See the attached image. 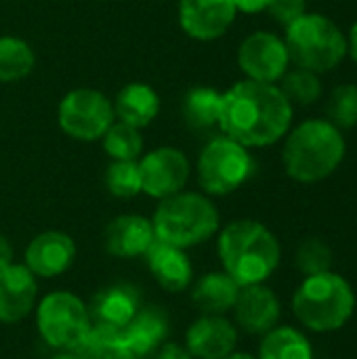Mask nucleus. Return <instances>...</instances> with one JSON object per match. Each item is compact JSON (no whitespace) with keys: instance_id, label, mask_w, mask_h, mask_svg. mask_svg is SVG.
<instances>
[{"instance_id":"obj_1","label":"nucleus","mask_w":357,"mask_h":359,"mask_svg":"<svg viewBox=\"0 0 357 359\" xmlns=\"http://www.w3.org/2000/svg\"><path fill=\"white\" fill-rule=\"evenodd\" d=\"M290 122L292 103L276 84L242 80L221 95L219 128L244 147H265L280 141Z\"/></svg>"},{"instance_id":"obj_2","label":"nucleus","mask_w":357,"mask_h":359,"mask_svg":"<svg viewBox=\"0 0 357 359\" xmlns=\"http://www.w3.org/2000/svg\"><path fill=\"white\" fill-rule=\"evenodd\" d=\"M217 255L223 271L244 288L265 284L276 273L282 248L269 227L252 219H238L219 231Z\"/></svg>"},{"instance_id":"obj_3","label":"nucleus","mask_w":357,"mask_h":359,"mask_svg":"<svg viewBox=\"0 0 357 359\" xmlns=\"http://www.w3.org/2000/svg\"><path fill=\"white\" fill-rule=\"evenodd\" d=\"M347 151L343 133L328 120H307L290 130L282 160L286 175L299 183H320L343 162Z\"/></svg>"},{"instance_id":"obj_4","label":"nucleus","mask_w":357,"mask_h":359,"mask_svg":"<svg viewBox=\"0 0 357 359\" xmlns=\"http://www.w3.org/2000/svg\"><path fill=\"white\" fill-rule=\"evenodd\" d=\"M356 311L351 284L330 271L307 276L292 294V313L299 324L316 334L341 330Z\"/></svg>"},{"instance_id":"obj_5","label":"nucleus","mask_w":357,"mask_h":359,"mask_svg":"<svg viewBox=\"0 0 357 359\" xmlns=\"http://www.w3.org/2000/svg\"><path fill=\"white\" fill-rule=\"evenodd\" d=\"M151 225L158 240L187 250L210 240L219 231L221 217L210 198L196 191H179L160 200Z\"/></svg>"},{"instance_id":"obj_6","label":"nucleus","mask_w":357,"mask_h":359,"mask_svg":"<svg viewBox=\"0 0 357 359\" xmlns=\"http://www.w3.org/2000/svg\"><path fill=\"white\" fill-rule=\"evenodd\" d=\"M288 59L314 74L335 69L347 55V38L341 27L320 13H305L286 27Z\"/></svg>"},{"instance_id":"obj_7","label":"nucleus","mask_w":357,"mask_h":359,"mask_svg":"<svg viewBox=\"0 0 357 359\" xmlns=\"http://www.w3.org/2000/svg\"><path fill=\"white\" fill-rule=\"evenodd\" d=\"M93 322L86 303L69 290H53L36 303L40 339L57 351H74L88 334Z\"/></svg>"},{"instance_id":"obj_8","label":"nucleus","mask_w":357,"mask_h":359,"mask_svg":"<svg viewBox=\"0 0 357 359\" xmlns=\"http://www.w3.org/2000/svg\"><path fill=\"white\" fill-rule=\"evenodd\" d=\"M252 170L248 147L225 135L208 141L198 158V183L208 196L234 194L250 179Z\"/></svg>"},{"instance_id":"obj_9","label":"nucleus","mask_w":357,"mask_h":359,"mask_svg":"<svg viewBox=\"0 0 357 359\" xmlns=\"http://www.w3.org/2000/svg\"><path fill=\"white\" fill-rule=\"evenodd\" d=\"M114 118L112 101L93 88H76L59 103V126L76 141L103 139Z\"/></svg>"},{"instance_id":"obj_10","label":"nucleus","mask_w":357,"mask_h":359,"mask_svg":"<svg viewBox=\"0 0 357 359\" xmlns=\"http://www.w3.org/2000/svg\"><path fill=\"white\" fill-rule=\"evenodd\" d=\"M189 160L177 147H158L141 158V191L149 198L164 200L170 198L187 185Z\"/></svg>"},{"instance_id":"obj_11","label":"nucleus","mask_w":357,"mask_h":359,"mask_svg":"<svg viewBox=\"0 0 357 359\" xmlns=\"http://www.w3.org/2000/svg\"><path fill=\"white\" fill-rule=\"evenodd\" d=\"M288 50L282 38L271 32H255L238 48V65L255 82H278L288 69Z\"/></svg>"},{"instance_id":"obj_12","label":"nucleus","mask_w":357,"mask_h":359,"mask_svg":"<svg viewBox=\"0 0 357 359\" xmlns=\"http://www.w3.org/2000/svg\"><path fill=\"white\" fill-rule=\"evenodd\" d=\"M76 261V242L72 236L48 229L29 240L23 252V265L36 278H57L63 276Z\"/></svg>"},{"instance_id":"obj_13","label":"nucleus","mask_w":357,"mask_h":359,"mask_svg":"<svg viewBox=\"0 0 357 359\" xmlns=\"http://www.w3.org/2000/svg\"><path fill=\"white\" fill-rule=\"evenodd\" d=\"M236 326L246 334L263 337L274 330L282 316V305L278 294L265 284H252L240 288L238 301L234 305Z\"/></svg>"},{"instance_id":"obj_14","label":"nucleus","mask_w":357,"mask_h":359,"mask_svg":"<svg viewBox=\"0 0 357 359\" xmlns=\"http://www.w3.org/2000/svg\"><path fill=\"white\" fill-rule=\"evenodd\" d=\"M234 0H181L179 23L189 38L208 42L221 38L236 19Z\"/></svg>"},{"instance_id":"obj_15","label":"nucleus","mask_w":357,"mask_h":359,"mask_svg":"<svg viewBox=\"0 0 357 359\" xmlns=\"http://www.w3.org/2000/svg\"><path fill=\"white\" fill-rule=\"evenodd\" d=\"M170 318L166 309L158 305L143 307L120 330L122 343L133 359H151L164 343H168Z\"/></svg>"},{"instance_id":"obj_16","label":"nucleus","mask_w":357,"mask_h":359,"mask_svg":"<svg viewBox=\"0 0 357 359\" xmlns=\"http://www.w3.org/2000/svg\"><path fill=\"white\" fill-rule=\"evenodd\" d=\"M238 326L225 316H200L185 332V349L194 359H223L236 351Z\"/></svg>"},{"instance_id":"obj_17","label":"nucleus","mask_w":357,"mask_h":359,"mask_svg":"<svg viewBox=\"0 0 357 359\" xmlns=\"http://www.w3.org/2000/svg\"><path fill=\"white\" fill-rule=\"evenodd\" d=\"M38 303V278L19 263L0 271V324H19Z\"/></svg>"},{"instance_id":"obj_18","label":"nucleus","mask_w":357,"mask_h":359,"mask_svg":"<svg viewBox=\"0 0 357 359\" xmlns=\"http://www.w3.org/2000/svg\"><path fill=\"white\" fill-rule=\"evenodd\" d=\"M143 259L162 290L177 294L194 284V267L187 250L156 238Z\"/></svg>"},{"instance_id":"obj_19","label":"nucleus","mask_w":357,"mask_h":359,"mask_svg":"<svg viewBox=\"0 0 357 359\" xmlns=\"http://www.w3.org/2000/svg\"><path fill=\"white\" fill-rule=\"evenodd\" d=\"M154 240V225L141 215H120L112 219L103 231V246L107 255L118 259L145 257Z\"/></svg>"},{"instance_id":"obj_20","label":"nucleus","mask_w":357,"mask_h":359,"mask_svg":"<svg viewBox=\"0 0 357 359\" xmlns=\"http://www.w3.org/2000/svg\"><path fill=\"white\" fill-rule=\"evenodd\" d=\"M141 309V297L139 290L130 284H112L99 290L93 297V303L88 307L90 322L95 326L116 328L122 330L135 313Z\"/></svg>"},{"instance_id":"obj_21","label":"nucleus","mask_w":357,"mask_h":359,"mask_svg":"<svg viewBox=\"0 0 357 359\" xmlns=\"http://www.w3.org/2000/svg\"><path fill=\"white\" fill-rule=\"evenodd\" d=\"M240 286L223 269L208 271L191 286V303L202 316H225L234 309Z\"/></svg>"},{"instance_id":"obj_22","label":"nucleus","mask_w":357,"mask_h":359,"mask_svg":"<svg viewBox=\"0 0 357 359\" xmlns=\"http://www.w3.org/2000/svg\"><path fill=\"white\" fill-rule=\"evenodd\" d=\"M112 105H114V116L120 118V122L130 124L135 128H143L156 120L160 111V97L149 84L130 82L118 93Z\"/></svg>"},{"instance_id":"obj_23","label":"nucleus","mask_w":357,"mask_h":359,"mask_svg":"<svg viewBox=\"0 0 357 359\" xmlns=\"http://www.w3.org/2000/svg\"><path fill=\"white\" fill-rule=\"evenodd\" d=\"M259 359H314L309 339L292 326H276L259 345Z\"/></svg>"},{"instance_id":"obj_24","label":"nucleus","mask_w":357,"mask_h":359,"mask_svg":"<svg viewBox=\"0 0 357 359\" xmlns=\"http://www.w3.org/2000/svg\"><path fill=\"white\" fill-rule=\"evenodd\" d=\"M183 120L194 130H210L221 120V93L208 86L191 88L181 103Z\"/></svg>"},{"instance_id":"obj_25","label":"nucleus","mask_w":357,"mask_h":359,"mask_svg":"<svg viewBox=\"0 0 357 359\" xmlns=\"http://www.w3.org/2000/svg\"><path fill=\"white\" fill-rule=\"evenodd\" d=\"M72 353L76 359H133L122 343L120 330L95 324Z\"/></svg>"},{"instance_id":"obj_26","label":"nucleus","mask_w":357,"mask_h":359,"mask_svg":"<svg viewBox=\"0 0 357 359\" xmlns=\"http://www.w3.org/2000/svg\"><path fill=\"white\" fill-rule=\"evenodd\" d=\"M36 63L32 46L15 36H0V82L25 78Z\"/></svg>"},{"instance_id":"obj_27","label":"nucleus","mask_w":357,"mask_h":359,"mask_svg":"<svg viewBox=\"0 0 357 359\" xmlns=\"http://www.w3.org/2000/svg\"><path fill=\"white\" fill-rule=\"evenodd\" d=\"M103 149L114 160H137L143 151V139L139 128L118 122L107 128L103 135Z\"/></svg>"},{"instance_id":"obj_28","label":"nucleus","mask_w":357,"mask_h":359,"mask_svg":"<svg viewBox=\"0 0 357 359\" xmlns=\"http://www.w3.org/2000/svg\"><path fill=\"white\" fill-rule=\"evenodd\" d=\"M105 187L114 198H135L141 194V172L137 160H114L105 170Z\"/></svg>"},{"instance_id":"obj_29","label":"nucleus","mask_w":357,"mask_h":359,"mask_svg":"<svg viewBox=\"0 0 357 359\" xmlns=\"http://www.w3.org/2000/svg\"><path fill=\"white\" fill-rule=\"evenodd\" d=\"M282 78H284V82H282L280 90L284 93V97L292 105L295 103L297 105H311L322 95V82H320L318 74H314L309 69L297 67L295 72L284 74Z\"/></svg>"},{"instance_id":"obj_30","label":"nucleus","mask_w":357,"mask_h":359,"mask_svg":"<svg viewBox=\"0 0 357 359\" xmlns=\"http://www.w3.org/2000/svg\"><path fill=\"white\" fill-rule=\"evenodd\" d=\"M328 122L335 124L339 130L353 128L357 124V86L356 84H341L337 86L326 103Z\"/></svg>"},{"instance_id":"obj_31","label":"nucleus","mask_w":357,"mask_h":359,"mask_svg":"<svg viewBox=\"0 0 357 359\" xmlns=\"http://www.w3.org/2000/svg\"><path fill=\"white\" fill-rule=\"evenodd\" d=\"M295 267L307 278L330 271L332 267V250L320 238H307L299 244L295 252Z\"/></svg>"},{"instance_id":"obj_32","label":"nucleus","mask_w":357,"mask_h":359,"mask_svg":"<svg viewBox=\"0 0 357 359\" xmlns=\"http://www.w3.org/2000/svg\"><path fill=\"white\" fill-rule=\"evenodd\" d=\"M267 11L278 23L288 27L305 15V0H269Z\"/></svg>"},{"instance_id":"obj_33","label":"nucleus","mask_w":357,"mask_h":359,"mask_svg":"<svg viewBox=\"0 0 357 359\" xmlns=\"http://www.w3.org/2000/svg\"><path fill=\"white\" fill-rule=\"evenodd\" d=\"M151 359H194L189 355V351L183 347V345H179V343H164L162 347H160V351L154 355Z\"/></svg>"},{"instance_id":"obj_34","label":"nucleus","mask_w":357,"mask_h":359,"mask_svg":"<svg viewBox=\"0 0 357 359\" xmlns=\"http://www.w3.org/2000/svg\"><path fill=\"white\" fill-rule=\"evenodd\" d=\"M234 4H236V11H242V13H261V11H267L269 0H234Z\"/></svg>"},{"instance_id":"obj_35","label":"nucleus","mask_w":357,"mask_h":359,"mask_svg":"<svg viewBox=\"0 0 357 359\" xmlns=\"http://www.w3.org/2000/svg\"><path fill=\"white\" fill-rule=\"evenodd\" d=\"M11 263H15V250H13V244L8 242V238H4L0 233V271L4 267H8Z\"/></svg>"},{"instance_id":"obj_36","label":"nucleus","mask_w":357,"mask_h":359,"mask_svg":"<svg viewBox=\"0 0 357 359\" xmlns=\"http://www.w3.org/2000/svg\"><path fill=\"white\" fill-rule=\"evenodd\" d=\"M347 50L351 53V59L357 63V21L353 23L351 32H349V40H347Z\"/></svg>"},{"instance_id":"obj_37","label":"nucleus","mask_w":357,"mask_h":359,"mask_svg":"<svg viewBox=\"0 0 357 359\" xmlns=\"http://www.w3.org/2000/svg\"><path fill=\"white\" fill-rule=\"evenodd\" d=\"M223 359H259L255 358V355H250V353H240V351H234V353H229L227 358Z\"/></svg>"},{"instance_id":"obj_38","label":"nucleus","mask_w":357,"mask_h":359,"mask_svg":"<svg viewBox=\"0 0 357 359\" xmlns=\"http://www.w3.org/2000/svg\"><path fill=\"white\" fill-rule=\"evenodd\" d=\"M48 359H76V358H74V353H72V351H57L53 358H48Z\"/></svg>"}]
</instances>
